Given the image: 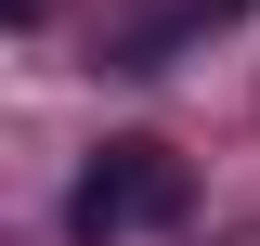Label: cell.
<instances>
[{"label": "cell", "instance_id": "obj_1", "mask_svg": "<svg viewBox=\"0 0 260 246\" xmlns=\"http://www.w3.org/2000/svg\"><path fill=\"white\" fill-rule=\"evenodd\" d=\"M182 155L169 143H143V130H117V143H91V169H78V194H65V233L78 246H143V233H169L182 220Z\"/></svg>", "mask_w": 260, "mask_h": 246}]
</instances>
